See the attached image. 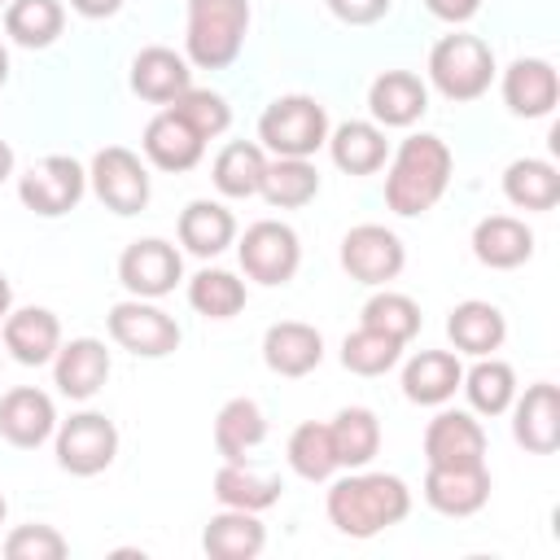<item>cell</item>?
Masks as SVG:
<instances>
[{"instance_id":"18","label":"cell","mask_w":560,"mask_h":560,"mask_svg":"<svg viewBox=\"0 0 560 560\" xmlns=\"http://www.w3.org/2000/svg\"><path fill=\"white\" fill-rule=\"evenodd\" d=\"M140 149H144V158H149L158 171L179 175V171H192V166L201 162L206 140L166 105L162 114L149 118V127H144V136H140Z\"/></svg>"},{"instance_id":"6","label":"cell","mask_w":560,"mask_h":560,"mask_svg":"<svg viewBox=\"0 0 560 560\" xmlns=\"http://www.w3.org/2000/svg\"><path fill=\"white\" fill-rule=\"evenodd\" d=\"M236 258H241V271L267 289L276 284H289L302 267V245H298V232L289 223H276V219H258L245 228L241 245H236Z\"/></svg>"},{"instance_id":"41","label":"cell","mask_w":560,"mask_h":560,"mask_svg":"<svg viewBox=\"0 0 560 560\" xmlns=\"http://www.w3.org/2000/svg\"><path fill=\"white\" fill-rule=\"evenodd\" d=\"M363 324L407 346V341L420 332V306H416L407 293L381 289V293H372V298L363 302Z\"/></svg>"},{"instance_id":"14","label":"cell","mask_w":560,"mask_h":560,"mask_svg":"<svg viewBox=\"0 0 560 560\" xmlns=\"http://www.w3.org/2000/svg\"><path fill=\"white\" fill-rule=\"evenodd\" d=\"M490 499V472L486 464H455V468H438L429 464L424 472V503L442 516H472L481 512Z\"/></svg>"},{"instance_id":"29","label":"cell","mask_w":560,"mask_h":560,"mask_svg":"<svg viewBox=\"0 0 560 560\" xmlns=\"http://www.w3.org/2000/svg\"><path fill=\"white\" fill-rule=\"evenodd\" d=\"M328 153L346 175H376L385 166V158H389V140H385V131L376 122L350 118L337 131H328Z\"/></svg>"},{"instance_id":"8","label":"cell","mask_w":560,"mask_h":560,"mask_svg":"<svg viewBox=\"0 0 560 560\" xmlns=\"http://www.w3.org/2000/svg\"><path fill=\"white\" fill-rule=\"evenodd\" d=\"M118 455V429L101 411H74L57 424V464L70 477H96Z\"/></svg>"},{"instance_id":"22","label":"cell","mask_w":560,"mask_h":560,"mask_svg":"<svg viewBox=\"0 0 560 560\" xmlns=\"http://www.w3.org/2000/svg\"><path fill=\"white\" fill-rule=\"evenodd\" d=\"M4 350L26 363V368H39V363H52V354L61 350V324L48 306H22V311H9L4 315Z\"/></svg>"},{"instance_id":"36","label":"cell","mask_w":560,"mask_h":560,"mask_svg":"<svg viewBox=\"0 0 560 560\" xmlns=\"http://www.w3.org/2000/svg\"><path fill=\"white\" fill-rule=\"evenodd\" d=\"M66 26V9L61 0H13L4 9V35L22 48H48L57 44Z\"/></svg>"},{"instance_id":"23","label":"cell","mask_w":560,"mask_h":560,"mask_svg":"<svg viewBox=\"0 0 560 560\" xmlns=\"http://www.w3.org/2000/svg\"><path fill=\"white\" fill-rule=\"evenodd\" d=\"M192 88V70H188V61L175 52V48H162V44H153V48H140L136 52V61H131V92L140 96V101H149V105H171L179 92H188Z\"/></svg>"},{"instance_id":"12","label":"cell","mask_w":560,"mask_h":560,"mask_svg":"<svg viewBox=\"0 0 560 560\" xmlns=\"http://www.w3.org/2000/svg\"><path fill=\"white\" fill-rule=\"evenodd\" d=\"M341 267L359 284H389L407 267V249H402L398 232H389L381 223H359L341 236Z\"/></svg>"},{"instance_id":"19","label":"cell","mask_w":560,"mask_h":560,"mask_svg":"<svg viewBox=\"0 0 560 560\" xmlns=\"http://www.w3.org/2000/svg\"><path fill=\"white\" fill-rule=\"evenodd\" d=\"M52 381L66 398L88 402L109 381V350L96 337H74L52 354Z\"/></svg>"},{"instance_id":"3","label":"cell","mask_w":560,"mask_h":560,"mask_svg":"<svg viewBox=\"0 0 560 560\" xmlns=\"http://www.w3.org/2000/svg\"><path fill=\"white\" fill-rule=\"evenodd\" d=\"M249 31V0H188V61L197 70H228Z\"/></svg>"},{"instance_id":"42","label":"cell","mask_w":560,"mask_h":560,"mask_svg":"<svg viewBox=\"0 0 560 560\" xmlns=\"http://www.w3.org/2000/svg\"><path fill=\"white\" fill-rule=\"evenodd\" d=\"M171 109H175L201 140H214V136H223V131L232 127L228 101H223L219 92H210V88H188V92H179V96L171 101Z\"/></svg>"},{"instance_id":"21","label":"cell","mask_w":560,"mask_h":560,"mask_svg":"<svg viewBox=\"0 0 560 560\" xmlns=\"http://www.w3.org/2000/svg\"><path fill=\"white\" fill-rule=\"evenodd\" d=\"M368 109L381 127H411L429 109V88L411 70H385L368 88Z\"/></svg>"},{"instance_id":"44","label":"cell","mask_w":560,"mask_h":560,"mask_svg":"<svg viewBox=\"0 0 560 560\" xmlns=\"http://www.w3.org/2000/svg\"><path fill=\"white\" fill-rule=\"evenodd\" d=\"M389 4L394 0H328L332 18L346 22V26H372V22H381L389 13Z\"/></svg>"},{"instance_id":"43","label":"cell","mask_w":560,"mask_h":560,"mask_svg":"<svg viewBox=\"0 0 560 560\" xmlns=\"http://www.w3.org/2000/svg\"><path fill=\"white\" fill-rule=\"evenodd\" d=\"M70 547L52 525H18L4 538V556L9 560H61Z\"/></svg>"},{"instance_id":"33","label":"cell","mask_w":560,"mask_h":560,"mask_svg":"<svg viewBox=\"0 0 560 560\" xmlns=\"http://www.w3.org/2000/svg\"><path fill=\"white\" fill-rule=\"evenodd\" d=\"M267 438V416L254 398H228L214 416V451L223 459H245Z\"/></svg>"},{"instance_id":"25","label":"cell","mask_w":560,"mask_h":560,"mask_svg":"<svg viewBox=\"0 0 560 560\" xmlns=\"http://www.w3.org/2000/svg\"><path fill=\"white\" fill-rule=\"evenodd\" d=\"M446 337H451V346H455L459 354L481 359V354H494V350L503 346L508 319H503V311H499L494 302L468 298V302H459V306L446 315Z\"/></svg>"},{"instance_id":"51","label":"cell","mask_w":560,"mask_h":560,"mask_svg":"<svg viewBox=\"0 0 560 560\" xmlns=\"http://www.w3.org/2000/svg\"><path fill=\"white\" fill-rule=\"evenodd\" d=\"M0 368H4V354H0Z\"/></svg>"},{"instance_id":"46","label":"cell","mask_w":560,"mask_h":560,"mask_svg":"<svg viewBox=\"0 0 560 560\" xmlns=\"http://www.w3.org/2000/svg\"><path fill=\"white\" fill-rule=\"evenodd\" d=\"M70 9L79 13V18H114L118 9H122V0H70Z\"/></svg>"},{"instance_id":"17","label":"cell","mask_w":560,"mask_h":560,"mask_svg":"<svg viewBox=\"0 0 560 560\" xmlns=\"http://www.w3.org/2000/svg\"><path fill=\"white\" fill-rule=\"evenodd\" d=\"M424 459L438 468L486 464V429L468 411H438L424 429Z\"/></svg>"},{"instance_id":"26","label":"cell","mask_w":560,"mask_h":560,"mask_svg":"<svg viewBox=\"0 0 560 560\" xmlns=\"http://www.w3.org/2000/svg\"><path fill=\"white\" fill-rule=\"evenodd\" d=\"M459 381H464V368L451 350H420L402 368V394L407 402H420V407H442L446 398H455Z\"/></svg>"},{"instance_id":"48","label":"cell","mask_w":560,"mask_h":560,"mask_svg":"<svg viewBox=\"0 0 560 560\" xmlns=\"http://www.w3.org/2000/svg\"><path fill=\"white\" fill-rule=\"evenodd\" d=\"M13 175V149H9V140H0V184Z\"/></svg>"},{"instance_id":"20","label":"cell","mask_w":560,"mask_h":560,"mask_svg":"<svg viewBox=\"0 0 560 560\" xmlns=\"http://www.w3.org/2000/svg\"><path fill=\"white\" fill-rule=\"evenodd\" d=\"M262 363L276 376H306L324 363V337L319 328L302 319H280L262 332Z\"/></svg>"},{"instance_id":"10","label":"cell","mask_w":560,"mask_h":560,"mask_svg":"<svg viewBox=\"0 0 560 560\" xmlns=\"http://www.w3.org/2000/svg\"><path fill=\"white\" fill-rule=\"evenodd\" d=\"M88 179H92L96 201H101L105 210L122 214V219H127V214H140V210L149 206V171H144V162H140L131 149H122V144H105V149L92 158Z\"/></svg>"},{"instance_id":"35","label":"cell","mask_w":560,"mask_h":560,"mask_svg":"<svg viewBox=\"0 0 560 560\" xmlns=\"http://www.w3.org/2000/svg\"><path fill=\"white\" fill-rule=\"evenodd\" d=\"M258 192L276 210H302L319 192V171L311 166V158H276V162H267Z\"/></svg>"},{"instance_id":"31","label":"cell","mask_w":560,"mask_h":560,"mask_svg":"<svg viewBox=\"0 0 560 560\" xmlns=\"http://www.w3.org/2000/svg\"><path fill=\"white\" fill-rule=\"evenodd\" d=\"M337 468H368L381 451V420L368 407H341L328 424Z\"/></svg>"},{"instance_id":"24","label":"cell","mask_w":560,"mask_h":560,"mask_svg":"<svg viewBox=\"0 0 560 560\" xmlns=\"http://www.w3.org/2000/svg\"><path fill=\"white\" fill-rule=\"evenodd\" d=\"M472 254L481 267L490 271H512L521 262H529L534 254V232L512 219V214H486L477 228H472Z\"/></svg>"},{"instance_id":"49","label":"cell","mask_w":560,"mask_h":560,"mask_svg":"<svg viewBox=\"0 0 560 560\" xmlns=\"http://www.w3.org/2000/svg\"><path fill=\"white\" fill-rule=\"evenodd\" d=\"M9 79V52H4V44H0V83Z\"/></svg>"},{"instance_id":"9","label":"cell","mask_w":560,"mask_h":560,"mask_svg":"<svg viewBox=\"0 0 560 560\" xmlns=\"http://www.w3.org/2000/svg\"><path fill=\"white\" fill-rule=\"evenodd\" d=\"M83 188H88V171H83L70 153H48V158H39V162L18 179L22 206L35 210V214H44V219L70 214V210L83 201Z\"/></svg>"},{"instance_id":"52","label":"cell","mask_w":560,"mask_h":560,"mask_svg":"<svg viewBox=\"0 0 560 560\" xmlns=\"http://www.w3.org/2000/svg\"><path fill=\"white\" fill-rule=\"evenodd\" d=\"M0 4H4V0H0Z\"/></svg>"},{"instance_id":"32","label":"cell","mask_w":560,"mask_h":560,"mask_svg":"<svg viewBox=\"0 0 560 560\" xmlns=\"http://www.w3.org/2000/svg\"><path fill=\"white\" fill-rule=\"evenodd\" d=\"M262 171H267L262 144H254V140H232V144L219 149V158H214V166H210V179H214V188H219L223 197H236V201H241V197H258Z\"/></svg>"},{"instance_id":"28","label":"cell","mask_w":560,"mask_h":560,"mask_svg":"<svg viewBox=\"0 0 560 560\" xmlns=\"http://www.w3.org/2000/svg\"><path fill=\"white\" fill-rule=\"evenodd\" d=\"M232 241H236V219H232L228 206L197 197V201H188V206L179 210V245H184L188 254L214 258V254H223Z\"/></svg>"},{"instance_id":"30","label":"cell","mask_w":560,"mask_h":560,"mask_svg":"<svg viewBox=\"0 0 560 560\" xmlns=\"http://www.w3.org/2000/svg\"><path fill=\"white\" fill-rule=\"evenodd\" d=\"M280 477L271 472H254L245 459H223V468L214 472V499L223 508H241V512H267L271 503H280Z\"/></svg>"},{"instance_id":"50","label":"cell","mask_w":560,"mask_h":560,"mask_svg":"<svg viewBox=\"0 0 560 560\" xmlns=\"http://www.w3.org/2000/svg\"><path fill=\"white\" fill-rule=\"evenodd\" d=\"M4 516H9V503H4V494H0V525H4Z\"/></svg>"},{"instance_id":"34","label":"cell","mask_w":560,"mask_h":560,"mask_svg":"<svg viewBox=\"0 0 560 560\" xmlns=\"http://www.w3.org/2000/svg\"><path fill=\"white\" fill-rule=\"evenodd\" d=\"M503 197L516 210H551L560 201V171L547 158H516L503 171Z\"/></svg>"},{"instance_id":"1","label":"cell","mask_w":560,"mask_h":560,"mask_svg":"<svg viewBox=\"0 0 560 560\" xmlns=\"http://www.w3.org/2000/svg\"><path fill=\"white\" fill-rule=\"evenodd\" d=\"M411 512V490L394 472H359L332 481L328 490V521L346 538H376L389 525H402Z\"/></svg>"},{"instance_id":"15","label":"cell","mask_w":560,"mask_h":560,"mask_svg":"<svg viewBox=\"0 0 560 560\" xmlns=\"http://www.w3.org/2000/svg\"><path fill=\"white\" fill-rule=\"evenodd\" d=\"M57 429V407L44 389L35 385H18L0 398V438L18 451H35L52 438Z\"/></svg>"},{"instance_id":"16","label":"cell","mask_w":560,"mask_h":560,"mask_svg":"<svg viewBox=\"0 0 560 560\" xmlns=\"http://www.w3.org/2000/svg\"><path fill=\"white\" fill-rule=\"evenodd\" d=\"M560 101V79L556 66L542 57H516L503 70V105L516 118H547Z\"/></svg>"},{"instance_id":"40","label":"cell","mask_w":560,"mask_h":560,"mask_svg":"<svg viewBox=\"0 0 560 560\" xmlns=\"http://www.w3.org/2000/svg\"><path fill=\"white\" fill-rule=\"evenodd\" d=\"M398 354H402V341H394V337H385L368 324H359L341 341V368L354 372V376H385L398 363Z\"/></svg>"},{"instance_id":"4","label":"cell","mask_w":560,"mask_h":560,"mask_svg":"<svg viewBox=\"0 0 560 560\" xmlns=\"http://www.w3.org/2000/svg\"><path fill=\"white\" fill-rule=\"evenodd\" d=\"M258 140L276 158H311L328 144V109L315 96H276L258 118Z\"/></svg>"},{"instance_id":"11","label":"cell","mask_w":560,"mask_h":560,"mask_svg":"<svg viewBox=\"0 0 560 560\" xmlns=\"http://www.w3.org/2000/svg\"><path fill=\"white\" fill-rule=\"evenodd\" d=\"M118 280L131 298H166L179 280H184V258L171 241L162 236H144V241H131L118 258Z\"/></svg>"},{"instance_id":"45","label":"cell","mask_w":560,"mask_h":560,"mask_svg":"<svg viewBox=\"0 0 560 560\" xmlns=\"http://www.w3.org/2000/svg\"><path fill=\"white\" fill-rule=\"evenodd\" d=\"M424 9H429L438 22L459 26V22H468V18L481 13V0H424Z\"/></svg>"},{"instance_id":"27","label":"cell","mask_w":560,"mask_h":560,"mask_svg":"<svg viewBox=\"0 0 560 560\" xmlns=\"http://www.w3.org/2000/svg\"><path fill=\"white\" fill-rule=\"evenodd\" d=\"M201 547L210 560H254L267 547V529L258 521V512H241V508H223L206 521L201 529Z\"/></svg>"},{"instance_id":"7","label":"cell","mask_w":560,"mask_h":560,"mask_svg":"<svg viewBox=\"0 0 560 560\" xmlns=\"http://www.w3.org/2000/svg\"><path fill=\"white\" fill-rule=\"evenodd\" d=\"M105 319H109V337L122 350H131L136 359H166V354L179 350V324H175V315H166L149 298L114 302Z\"/></svg>"},{"instance_id":"38","label":"cell","mask_w":560,"mask_h":560,"mask_svg":"<svg viewBox=\"0 0 560 560\" xmlns=\"http://www.w3.org/2000/svg\"><path fill=\"white\" fill-rule=\"evenodd\" d=\"M459 389L468 394L472 411H481V416H503V411L512 407V398H516V372H512L503 359L481 354L477 368L464 372Z\"/></svg>"},{"instance_id":"5","label":"cell","mask_w":560,"mask_h":560,"mask_svg":"<svg viewBox=\"0 0 560 560\" xmlns=\"http://www.w3.org/2000/svg\"><path fill=\"white\" fill-rule=\"evenodd\" d=\"M429 79L446 101H477L490 92L494 52L477 35H442L429 52Z\"/></svg>"},{"instance_id":"13","label":"cell","mask_w":560,"mask_h":560,"mask_svg":"<svg viewBox=\"0 0 560 560\" xmlns=\"http://www.w3.org/2000/svg\"><path fill=\"white\" fill-rule=\"evenodd\" d=\"M512 438L529 455H551L560 446V389L551 381H538L512 398Z\"/></svg>"},{"instance_id":"47","label":"cell","mask_w":560,"mask_h":560,"mask_svg":"<svg viewBox=\"0 0 560 560\" xmlns=\"http://www.w3.org/2000/svg\"><path fill=\"white\" fill-rule=\"evenodd\" d=\"M9 311H13V289H9V276L0 271V324H4Z\"/></svg>"},{"instance_id":"2","label":"cell","mask_w":560,"mask_h":560,"mask_svg":"<svg viewBox=\"0 0 560 560\" xmlns=\"http://www.w3.org/2000/svg\"><path fill=\"white\" fill-rule=\"evenodd\" d=\"M451 171H455V158L442 136H429V131L407 136L394 149L389 171H385V206L402 219L433 210L451 184Z\"/></svg>"},{"instance_id":"39","label":"cell","mask_w":560,"mask_h":560,"mask_svg":"<svg viewBox=\"0 0 560 560\" xmlns=\"http://www.w3.org/2000/svg\"><path fill=\"white\" fill-rule=\"evenodd\" d=\"M289 468L302 477V481H328L337 472V455H332V438H328V424L319 420H306L289 433Z\"/></svg>"},{"instance_id":"37","label":"cell","mask_w":560,"mask_h":560,"mask_svg":"<svg viewBox=\"0 0 560 560\" xmlns=\"http://www.w3.org/2000/svg\"><path fill=\"white\" fill-rule=\"evenodd\" d=\"M188 306L206 319H232L245 311V280H236L223 267H201L188 280Z\"/></svg>"}]
</instances>
